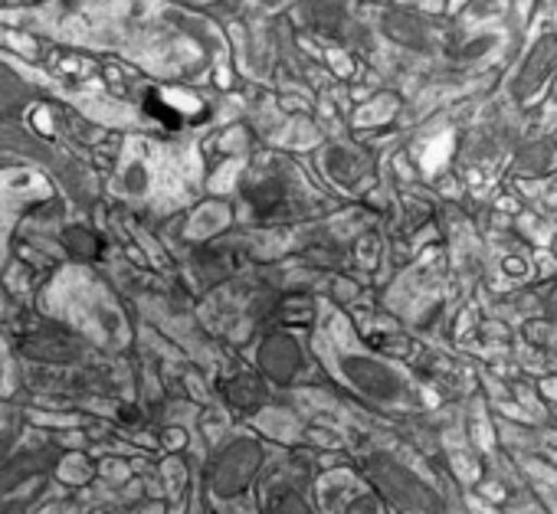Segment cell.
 <instances>
[{"mask_svg":"<svg viewBox=\"0 0 557 514\" xmlns=\"http://www.w3.org/2000/svg\"><path fill=\"white\" fill-rule=\"evenodd\" d=\"M256 455H249V459H239L236 452L233 455H226V462H220L216 468H210V488L220 494V498H233V494H239L249 481H252V475H256Z\"/></svg>","mask_w":557,"mask_h":514,"instance_id":"6da1fadb","label":"cell"},{"mask_svg":"<svg viewBox=\"0 0 557 514\" xmlns=\"http://www.w3.org/2000/svg\"><path fill=\"white\" fill-rule=\"evenodd\" d=\"M272 514H309L306 501L293 491H283V494H275L272 498Z\"/></svg>","mask_w":557,"mask_h":514,"instance_id":"7a4b0ae2","label":"cell"},{"mask_svg":"<svg viewBox=\"0 0 557 514\" xmlns=\"http://www.w3.org/2000/svg\"><path fill=\"white\" fill-rule=\"evenodd\" d=\"M0 514H14V507H11V504H8V507H4V504H0Z\"/></svg>","mask_w":557,"mask_h":514,"instance_id":"3957f363","label":"cell"}]
</instances>
